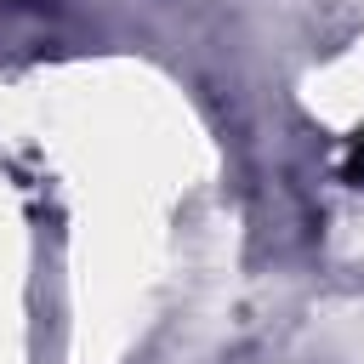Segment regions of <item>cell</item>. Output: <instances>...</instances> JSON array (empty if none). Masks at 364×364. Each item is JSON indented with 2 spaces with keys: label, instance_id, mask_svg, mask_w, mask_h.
Listing matches in <instances>:
<instances>
[{
  "label": "cell",
  "instance_id": "1",
  "mask_svg": "<svg viewBox=\"0 0 364 364\" xmlns=\"http://www.w3.org/2000/svg\"><path fill=\"white\" fill-rule=\"evenodd\" d=\"M347 182H364V131H358L353 148H347Z\"/></svg>",
  "mask_w": 364,
  "mask_h": 364
}]
</instances>
